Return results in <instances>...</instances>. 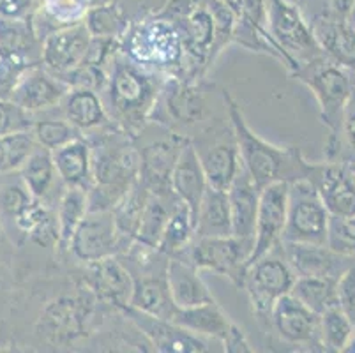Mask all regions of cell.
<instances>
[{
    "label": "cell",
    "mask_w": 355,
    "mask_h": 353,
    "mask_svg": "<svg viewBox=\"0 0 355 353\" xmlns=\"http://www.w3.org/2000/svg\"><path fill=\"white\" fill-rule=\"evenodd\" d=\"M147 198L148 191L140 182H137L112 207L115 226H117V232L122 241V252L137 239L138 226H140L141 214H144Z\"/></svg>",
    "instance_id": "34"
},
{
    "label": "cell",
    "mask_w": 355,
    "mask_h": 353,
    "mask_svg": "<svg viewBox=\"0 0 355 353\" xmlns=\"http://www.w3.org/2000/svg\"><path fill=\"white\" fill-rule=\"evenodd\" d=\"M83 24L87 25L92 37L121 39L129 21H125L117 6L96 4L87 12Z\"/></svg>",
    "instance_id": "41"
},
{
    "label": "cell",
    "mask_w": 355,
    "mask_h": 353,
    "mask_svg": "<svg viewBox=\"0 0 355 353\" xmlns=\"http://www.w3.org/2000/svg\"><path fill=\"white\" fill-rule=\"evenodd\" d=\"M207 99L203 90L188 76H166L150 121L172 129H188L205 119Z\"/></svg>",
    "instance_id": "8"
},
{
    "label": "cell",
    "mask_w": 355,
    "mask_h": 353,
    "mask_svg": "<svg viewBox=\"0 0 355 353\" xmlns=\"http://www.w3.org/2000/svg\"><path fill=\"white\" fill-rule=\"evenodd\" d=\"M260 187L254 184L248 170L241 164L234 182L227 189L232 216V235L241 239H254Z\"/></svg>",
    "instance_id": "22"
},
{
    "label": "cell",
    "mask_w": 355,
    "mask_h": 353,
    "mask_svg": "<svg viewBox=\"0 0 355 353\" xmlns=\"http://www.w3.org/2000/svg\"><path fill=\"white\" fill-rule=\"evenodd\" d=\"M223 346V352H228V353H251L254 352V348H251V343L248 339L246 332L241 329L239 325H232L230 332L228 336L225 338V341L221 343Z\"/></svg>",
    "instance_id": "48"
},
{
    "label": "cell",
    "mask_w": 355,
    "mask_h": 353,
    "mask_svg": "<svg viewBox=\"0 0 355 353\" xmlns=\"http://www.w3.org/2000/svg\"><path fill=\"white\" fill-rule=\"evenodd\" d=\"M53 163L60 180L66 187L92 186V145L89 138L78 136L69 144L51 150Z\"/></svg>",
    "instance_id": "25"
},
{
    "label": "cell",
    "mask_w": 355,
    "mask_h": 353,
    "mask_svg": "<svg viewBox=\"0 0 355 353\" xmlns=\"http://www.w3.org/2000/svg\"><path fill=\"white\" fill-rule=\"evenodd\" d=\"M221 2L223 4H227L228 8L239 16V12H241V8H242V0H221Z\"/></svg>",
    "instance_id": "52"
},
{
    "label": "cell",
    "mask_w": 355,
    "mask_h": 353,
    "mask_svg": "<svg viewBox=\"0 0 355 353\" xmlns=\"http://www.w3.org/2000/svg\"><path fill=\"white\" fill-rule=\"evenodd\" d=\"M62 117L80 132H92L112 124L105 101L98 90L69 89L59 105Z\"/></svg>",
    "instance_id": "23"
},
{
    "label": "cell",
    "mask_w": 355,
    "mask_h": 353,
    "mask_svg": "<svg viewBox=\"0 0 355 353\" xmlns=\"http://www.w3.org/2000/svg\"><path fill=\"white\" fill-rule=\"evenodd\" d=\"M122 313L137 325L141 334L153 346V352L161 353H203L212 352V343H219L216 339L203 338L191 330L177 325L172 320L157 318L138 311L131 306L122 307ZM221 345V343H219Z\"/></svg>",
    "instance_id": "14"
},
{
    "label": "cell",
    "mask_w": 355,
    "mask_h": 353,
    "mask_svg": "<svg viewBox=\"0 0 355 353\" xmlns=\"http://www.w3.org/2000/svg\"><path fill=\"white\" fill-rule=\"evenodd\" d=\"M166 279L175 307H193L214 300L198 268L182 258H168Z\"/></svg>",
    "instance_id": "27"
},
{
    "label": "cell",
    "mask_w": 355,
    "mask_h": 353,
    "mask_svg": "<svg viewBox=\"0 0 355 353\" xmlns=\"http://www.w3.org/2000/svg\"><path fill=\"white\" fill-rule=\"evenodd\" d=\"M293 74L311 89L320 105L322 119L336 131L338 126H341V117L352 97L350 80L343 67L318 57L302 64Z\"/></svg>",
    "instance_id": "10"
},
{
    "label": "cell",
    "mask_w": 355,
    "mask_h": 353,
    "mask_svg": "<svg viewBox=\"0 0 355 353\" xmlns=\"http://www.w3.org/2000/svg\"><path fill=\"white\" fill-rule=\"evenodd\" d=\"M170 184H172L173 194L180 202L186 203L196 216V210L202 202L203 193L207 191L209 182L198 160V154L191 144V138H189L188 144L184 145L179 160L173 166Z\"/></svg>",
    "instance_id": "24"
},
{
    "label": "cell",
    "mask_w": 355,
    "mask_h": 353,
    "mask_svg": "<svg viewBox=\"0 0 355 353\" xmlns=\"http://www.w3.org/2000/svg\"><path fill=\"white\" fill-rule=\"evenodd\" d=\"M343 352H355V334H352V339L348 341L347 348H345Z\"/></svg>",
    "instance_id": "53"
},
{
    "label": "cell",
    "mask_w": 355,
    "mask_h": 353,
    "mask_svg": "<svg viewBox=\"0 0 355 353\" xmlns=\"http://www.w3.org/2000/svg\"><path fill=\"white\" fill-rule=\"evenodd\" d=\"M350 19H352V27L355 28V4H354V8H352V11H350Z\"/></svg>",
    "instance_id": "54"
},
{
    "label": "cell",
    "mask_w": 355,
    "mask_h": 353,
    "mask_svg": "<svg viewBox=\"0 0 355 353\" xmlns=\"http://www.w3.org/2000/svg\"><path fill=\"white\" fill-rule=\"evenodd\" d=\"M198 160L211 187L227 191L241 170V155L230 121L209 126L198 136H191Z\"/></svg>",
    "instance_id": "9"
},
{
    "label": "cell",
    "mask_w": 355,
    "mask_h": 353,
    "mask_svg": "<svg viewBox=\"0 0 355 353\" xmlns=\"http://www.w3.org/2000/svg\"><path fill=\"white\" fill-rule=\"evenodd\" d=\"M18 173L35 200H41V202L51 205V193L55 191L57 184H62L59 173H57V168H55L51 150L37 145L27 157V161L21 164Z\"/></svg>",
    "instance_id": "31"
},
{
    "label": "cell",
    "mask_w": 355,
    "mask_h": 353,
    "mask_svg": "<svg viewBox=\"0 0 355 353\" xmlns=\"http://www.w3.org/2000/svg\"><path fill=\"white\" fill-rule=\"evenodd\" d=\"M195 239V214L188 205L177 200L161 235L157 251L166 257H177Z\"/></svg>",
    "instance_id": "35"
},
{
    "label": "cell",
    "mask_w": 355,
    "mask_h": 353,
    "mask_svg": "<svg viewBox=\"0 0 355 353\" xmlns=\"http://www.w3.org/2000/svg\"><path fill=\"white\" fill-rule=\"evenodd\" d=\"M37 0H0V18H27Z\"/></svg>",
    "instance_id": "49"
},
{
    "label": "cell",
    "mask_w": 355,
    "mask_h": 353,
    "mask_svg": "<svg viewBox=\"0 0 355 353\" xmlns=\"http://www.w3.org/2000/svg\"><path fill=\"white\" fill-rule=\"evenodd\" d=\"M177 25L182 34L186 57L193 58V62L196 64V73L200 74L205 69L212 39H214V19L205 6V0Z\"/></svg>",
    "instance_id": "29"
},
{
    "label": "cell",
    "mask_w": 355,
    "mask_h": 353,
    "mask_svg": "<svg viewBox=\"0 0 355 353\" xmlns=\"http://www.w3.org/2000/svg\"><path fill=\"white\" fill-rule=\"evenodd\" d=\"M325 246L343 257L355 258V216H329Z\"/></svg>",
    "instance_id": "44"
},
{
    "label": "cell",
    "mask_w": 355,
    "mask_h": 353,
    "mask_svg": "<svg viewBox=\"0 0 355 353\" xmlns=\"http://www.w3.org/2000/svg\"><path fill=\"white\" fill-rule=\"evenodd\" d=\"M350 171H352V177H354V180H355V164L354 166H350Z\"/></svg>",
    "instance_id": "55"
},
{
    "label": "cell",
    "mask_w": 355,
    "mask_h": 353,
    "mask_svg": "<svg viewBox=\"0 0 355 353\" xmlns=\"http://www.w3.org/2000/svg\"><path fill=\"white\" fill-rule=\"evenodd\" d=\"M205 6L214 19V39H212L211 51L205 62V69H209L216 58L221 55V51L234 41L237 15L227 4H223L221 0H205Z\"/></svg>",
    "instance_id": "38"
},
{
    "label": "cell",
    "mask_w": 355,
    "mask_h": 353,
    "mask_svg": "<svg viewBox=\"0 0 355 353\" xmlns=\"http://www.w3.org/2000/svg\"><path fill=\"white\" fill-rule=\"evenodd\" d=\"M106 73V101H103L110 119L122 131L137 138L150 121L163 80H159L157 73L131 62L119 50L110 58Z\"/></svg>",
    "instance_id": "2"
},
{
    "label": "cell",
    "mask_w": 355,
    "mask_h": 353,
    "mask_svg": "<svg viewBox=\"0 0 355 353\" xmlns=\"http://www.w3.org/2000/svg\"><path fill=\"white\" fill-rule=\"evenodd\" d=\"M354 334V322L340 306L320 315V341L324 350L343 352Z\"/></svg>",
    "instance_id": "39"
},
{
    "label": "cell",
    "mask_w": 355,
    "mask_h": 353,
    "mask_svg": "<svg viewBox=\"0 0 355 353\" xmlns=\"http://www.w3.org/2000/svg\"><path fill=\"white\" fill-rule=\"evenodd\" d=\"M89 212V189L85 187H64L55 203V216L59 226V249L67 251L71 237L76 232L85 214Z\"/></svg>",
    "instance_id": "32"
},
{
    "label": "cell",
    "mask_w": 355,
    "mask_h": 353,
    "mask_svg": "<svg viewBox=\"0 0 355 353\" xmlns=\"http://www.w3.org/2000/svg\"><path fill=\"white\" fill-rule=\"evenodd\" d=\"M308 180L331 216H355V180L350 170L338 164H311Z\"/></svg>",
    "instance_id": "21"
},
{
    "label": "cell",
    "mask_w": 355,
    "mask_h": 353,
    "mask_svg": "<svg viewBox=\"0 0 355 353\" xmlns=\"http://www.w3.org/2000/svg\"><path fill=\"white\" fill-rule=\"evenodd\" d=\"M223 103L227 106V115L234 129L235 141H237L239 155L242 166L246 168L251 179L260 189L274 182H295V180L308 179L311 164L306 163L299 148L277 147L260 138L242 113V108L228 90H221Z\"/></svg>",
    "instance_id": "1"
},
{
    "label": "cell",
    "mask_w": 355,
    "mask_h": 353,
    "mask_svg": "<svg viewBox=\"0 0 355 353\" xmlns=\"http://www.w3.org/2000/svg\"><path fill=\"white\" fill-rule=\"evenodd\" d=\"M283 251L297 277H324L338 281L355 258L343 257L325 244L282 241Z\"/></svg>",
    "instance_id": "20"
},
{
    "label": "cell",
    "mask_w": 355,
    "mask_h": 353,
    "mask_svg": "<svg viewBox=\"0 0 355 353\" xmlns=\"http://www.w3.org/2000/svg\"><path fill=\"white\" fill-rule=\"evenodd\" d=\"M119 51L137 66L168 76H184L186 51L180 28L163 15L144 16L128 24Z\"/></svg>",
    "instance_id": "4"
},
{
    "label": "cell",
    "mask_w": 355,
    "mask_h": 353,
    "mask_svg": "<svg viewBox=\"0 0 355 353\" xmlns=\"http://www.w3.org/2000/svg\"><path fill=\"white\" fill-rule=\"evenodd\" d=\"M295 279V272L286 260L282 242L246 268L242 288L248 291L253 315L261 327L267 329L274 304L283 295H288Z\"/></svg>",
    "instance_id": "5"
},
{
    "label": "cell",
    "mask_w": 355,
    "mask_h": 353,
    "mask_svg": "<svg viewBox=\"0 0 355 353\" xmlns=\"http://www.w3.org/2000/svg\"><path fill=\"white\" fill-rule=\"evenodd\" d=\"M35 147L37 141L31 131L0 136V175L15 173L20 170Z\"/></svg>",
    "instance_id": "40"
},
{
    "label": "cell",
    "mask_w": 355,
    "mask_h": 353,
    "mask_svg": "<svg viewBox=\"0 0 355 353\" xmlns=\"http://www.w3.org/2000/svg\"><path fill=\"white\" fill-rule=\"evenodd\" d=\"M92 35L83 24L57 28L43 39L41 64L55 76L62 78L87 60Z\"/></svg>",
    "instance_id": "18"
},
{
    "label": "cell",
    "mask_w": 355,
    "mask_h": 353,
    "mask_svg": "<svg viewBox=\"0 0 355 353\" xmlns=\"http://www.w3.org/2000/svg\"><path fill=\"white\" fill-rule=\"evenodd\" d=\"M316 44L331 62L355 71V28L341 19H316L311 25Z\"/></svg>",
    "instance_id": "26"
},
{
    "label": "cell",
    "mask_w": 355,
    "mask_h": 353,
    "mask_svg": "<svg viewBox=\"0 0 355 353\" xmlns=\"http://www.w3.org/2000/svg\"><path fill=\"white\" fill-rule=\"evenodd\" d=\"M336 291H338V300L340 307L355 322V260L347 270L336 281Z\"/></svg>",
    "instance_id": "47"
},
{
    "label": "cell",
    "mask_w": 355,
    "mask_h": 353,
    "mask_svg": "<svg viewBox=\"0 0 355 353\" xmlns=\"http://www.w3.org/2000/svg\"><path fill=\"white\" fill-rule=\"evenodd\" d=\"M34 200L35 198L32 196L31 191L27 189L21 177H18V180H8V182L0 184V210L6 216H9V218L15 219Z\"/></svg>",
    "instance_id": "45"
},
{
    "label": "cell",
    "mask_w": 355,
    "mask_h": 353,
    "mask_svg": "<svg viewBox=\"0 0 355 353\" xmlns=\"http://www.w3.org/2000/svg\"><path fill=\"white\" fill-rule=\"evenodd\" d=\"M189 141V136L166 129V135H159L153 140L145 141L144 145H137L140 154V171L138 182L153 194L168 196L173 194L170 177L173 166L179 160L184 145Z\"/></svg>",
    "instance_id": "13"
},
{
    "label": "cell",
    "mask_w": 355,
    "mask_h": 353,
    "mask_svg": "<svg viewBox=\"0 0 355 353\" xmlns=\"http://www.w3.org/2000/svg\"><path fill=\"white\" fill-rule=\"evenodd\" d=\"M172 322L195 334L223 343L230 332L234 322L216 300L193 307H175Z\"/></svg>",
    "instance_id": "28"
},
{
    "label": "cell",
    "mask_w": 355,
    "mask_h": 353,
    "mask_svg": "<svg viewBox=\"0 0 355 353\" xmlns=\"http://www.w3.org/2000/svg\"><path fill=\"white\" fill-rule=\"evenodd\" d=\"M67 90L69 87L40 62L21 73L9 94V99L34 115L37 112L57 108Z\"/></svg>",
    "instance_id": "19"
},
{
    "label": "cell",
    "mask_w": 355,
    "mask_h": 353,
    "mask_svg": "<svg viewBox=\"0 0 355 353\" xmlns=\"http://www.w3.org/2000/svg\"><path fill=\"white\" fill-rule=\"evenodd\" d=\"M177 200L179 198H177L175 194L159 196V194L148 193L135 242H140V244L147 246V248L157 249L163 230L166 226L168 218H170V212H172V207Z\"/></svg>",
    "instance_id": "36"
},
{
    "label": "cell",
    "mask_w": 355,
    "mask_h": 353,
    "mask_svg": "<svg viewBox=\"0 0 355 353\" xmlns=\"http://www.w3.org/2000/svg\"><path fill=\"white\" fill-rule=\"evenodd\" d=\"M66 252L78 264H90L121 255L122 241L112 209H89L73 233Z\"/></svg>",
    "instance_id": "12"
},
{
    "label": "cell",
    "mask_w": 355,
    "mask_h": 353,
    "mask_svg": "<svg viewBox=\"0 0 355 353\" xmlns=\"http://www.w3.org/2000/svg\"><path fill=\"white\" fill-rule=\"evenodd\" d=\"M290 295L301 300L306 307L315 311L316 315H324L325 311L340 306L336 281L324 277H297Z\"/></svg>",
    "instance_id": "37"
},
{
    "label": "cell",
    "mask_w": 355,
    "mask_h": 353,
    "mask_svg": "<svg viewBox=\"0 0 355 353\" xmlns=\"http://www.w3.org/2000/svg\"><path fill=\"white\" fill-rule=\"evenodd\" d=\"M103 135L92 145V186L89 209H112L138 182L140 154L133 136L117 124L101 128Z\"/></svg>",
    "instance_id": "3"
},
{
    "label": "cell",
    "mask_w": 355,
    "mask_h": 353,
    "mask_svg": "<svg viewBox=\"0 0 355 353\" xmlns=\"http://www.w3.org/2000/svg\"><path fill=\"white\" fill-rule=\"evenodd\" d=\"M279 341L290 346H322L320 315L306 307L293 295L277 299L267 323Z\"/></svg>",
    "instance_id": "15"
},
{
    "label": "cell",
    "mask_w": 355,
    "mask_h": 353,
    "mask_svg": "<svg viewBox=\"0 0 355 353\" xmlns=\"http://www.w3.org/2000/svg\"><path fill=\"white\" fill-rule=\"evenodd\" d=\"M34 64L40 62H34L24 51L0 46V97H9L21 73Z\"/></svg>",
    "instance_id": "43"
},
{
    "label": "cell",
    "mask_w": 355,
    "mask_h": 353,
    "mask_svg": "<svg viewBox=\"0 0 355 353\" xmlns=\"http://www.w3.org/2000/svg\"><path fill=\"white\" fill-rule=\"evenodd\" d=\"M288 182H274L260 191L253 251L248 267L282 242L286 225V209H288Z\"/></svg>",
    "instance_id": "17"
},
{
    "label": "cell",
    "mask_w": 355,
    "mask_h": 353,
    "mask_svg": "<svg viewBox=\"0 0 355 353\" xmlns=\"http://www.w3.org/2000/svg\"><path fill=\"white\" fill-rule=\"evenodd\" d=\"M32 136L35 138L37 145L48 148V150H55V148L62 147V145L69 144L71 140L82 136V132L74 128L71 122L66 119H41V121H34L31 129Z\"/></svg>",
    "instance_id": "42"
},
{
    "label": "cell",
    "mask_w": 355,
    "mask_h": 353,
    "mask_svg": "<svg viewBox=\"0 0 355 353\" xmlns=\"http://www.w3.org/2000/svg\"><path fill=\"white\" fill-rule=\"evenodd\" d=\"M269 8V31L279 46L292 57L293 62L302 64L320 57L322 50L316 44L311 25L290 0H267Z\"/></svg>",
    "instance_id": "11"
},
{
    "label": "cell",
    "mask_w": 355,
    "mask_h": 353,
    "mask_svg": "<svg viewBox=\"0 0 355 353\" xmlns=\"http://www.w3.org/2000/svg\"><path fill=\"white\" fill-rule=\"evenodd\" d=\"M329 6V12H331L334 18L332 19H338L341 16H347L350 15L352 8H354L355 0H325Z\"/></svg>",
    "instance_id": "50"
},
{
    "label": "cell",
    "mask_w": 355,
    "mask_h": 353,
    "mask_svg": "<svg viewBox=\"0 0 355 353\" xmlns=\"http://www.w3.org/2000/svg\"><path fill=\"white\" fill-rule=\"evenodd\" d=\"M232 235V216L228 193L207 187L195 216V237H228Z\"/></svg>",
    "instance_id": "30"
},
{
    "label": "cell",
    "mask_w": 355,
    "mask_h": 353,
    "mask_svg": "<svg viewBox=\"0 0 355 353\" xmlns=\"http://www.w3.org/2000/svg\"><path fill=\"white\" fill-rule=\"evenodd\" d=\"M251 251L253 239H241L235 235L195 237L177 258H182L198 270H212L228 277L235 286L242 288Z\"/></svg>",
    "instance_id": "6"
},
{
    "label": "cell",
    "mask_w": 355,
    "mask_h": 353,
    "mask_svg": "<svg viewBox=\"0 0 355 353\" xmlns=\"http://www.w3.org/2000/svg\"><path fill=\"white\" fill-rule=\"evenodd\" d=\"M343 131H345V138H347L350 148L352 150H355V110L348 112L347 117H345Z\"/></svg>",
    "instance_id": "51"
},
{
    "label": "cell",
    "mask_w": 355,
    "mask_h": 353,
    "mask_svg": "<svg viewBox=\"0 0 355 353\" xmlns=\"http://www.w3.org/2000/svg\"><path fill=\"white\" fill-rule=\"evenodd\" d=\"M78 277L103 304L122 309L133 293V276L119 257L80 264Z\"/></svg>",
    "instance_id": "16"
},
{
    "label": "cell",
    "mask_w": 355,
    "mask_h": 353,
    "mask_svg": "<svg viewBox=\"0 0 355 353\" xmlns=\"http://www.w3.org/2000/svg\"><path fill=\"white\" fill-rule=\"evenodd\" d=\"M92 6H96V0H37L32 25L44 24L48 35L57 28L82 24Z\"/></svg>",
    "instance_id": "33"
},
{
    "label": "cell",
    "mask_w": 355,
    "mask_h": 353,
    "mask_svg": "<svg viewBox=\"0 0 355 353\" xmlns=\"http://www.w3.org/2000/svg\"><path fill=\"white\" fill-rule=\"evenodd\" d=\"M329 216L331 214L315 186L308 179L295 180L288 187V209L282 241L325 244Z\"/></svg>",
    "instance_id": "7"
},
{
    "label": "cell",
    "mask_w": 355,
    "mask_h": 353,
    "mask_svg": "<svg viewBox=\"0 0 355 353\" xmlns=\"http://www.w3.org/2000/svg\"><path fill=\"white\" fill-rule=\"evenodd\" d=\"M32 124H34L32 113L25 112L9 97H0V136L31 131Z\"/></svg>",
    "instance_id": "46"
}]
</instances>
